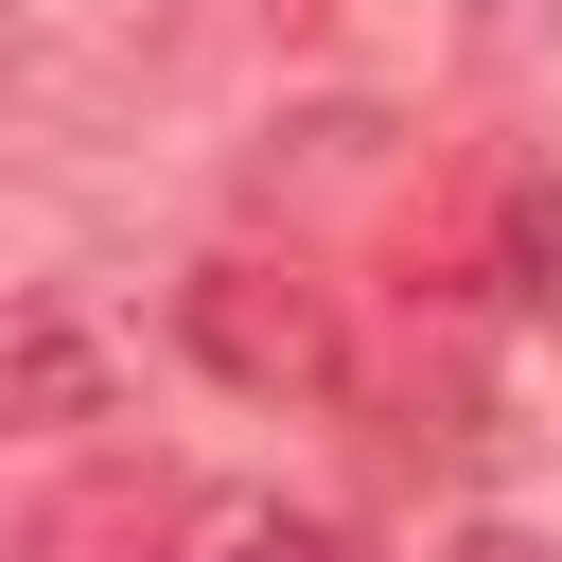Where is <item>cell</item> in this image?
<instances>
[{
	"mask_svg": "<svg viewBox=\"0 0 562 562\" xmlns=\"http://www.w3.org/2000/svg\"><path fill=\"white\" fill-rule=\"evenodd\" d=\"M246 562H351V544H334V527H263Z\"/></svg>",
	"mask_w": 562,
	"mask_h": 562,
	"instance_id": "cell-4",
	"label": "cell"
},
{
	"mask_svg": "<svg viewBox=\"0 0 562 562\" xmlns=\"http://www.w3.org/2000/svg\"><path fill=\"white\" fill-rule=\"evenodd\" d=\"M492 281H509V316H562V176H509V211H492Z\"/></svg>",
	"mask_w": 562,
	"mask_h": 562,
	"instance_id": "cell-3",
	"label": "cell"
},
{
	"mask_svg": "<svg viewBox=\"0 0 562 562\" xmlns=\"http://www.w3.org/2000/svg\"><path fill=\"white\" fill-rule=\"evenodd\" d=\"M457 562H544V544H527V527H474V544H457Z\"/></svg>",
	"mask_w": 562,
	"mask_h": 562,
	"instance_id": "cell-5",
	"label": "cell"
},
{
	"mask_svg": "<svg viewBox=\"0 0 562 562\" xmlns=\"http://www.w3.org/2000/svg\"><path fill=\"white\" fill-rule=\"evenodd\" d=\"M176 351H193L211 386H246V404H334V386H351V316H334V281L263 263V246H211V263L176 281Z\"/></svg>",
	"mask_w": 562,
	"mask_h": 562,
	"instance_id": "cell-1",
	"label": "cell"
},
{
	"mask_svg": "<svg viewBox=\"0 0 562 562\" xmlns=\"http://www.w3.org/2000/svg\"><path fill=\"white\" fill-rule=\"evenodd\" d=\"M123 404V351L70 316V299H0V439H53V422H105Z\"/></svg>",
	"mask_w": 562,
	"mask_h": 562,
	"instance_id": "cell-2",
	"label": "cell"
}]
</instances>
